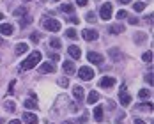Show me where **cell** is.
Masks as SVG:
<instances>
[{"instance_id": "obj_1", "label": "cell", "mask_w": 154, "mask_h": 124, "mask_svg": "<svg viewBox=\"0 0 154 124\" xmlns=\"http://www.w3.org/2000/svg\"><path fill=\"white\" fill-rule=\"evenodd\" d=\"M39 62H41V53H39V51H34V53H30L25 60L21 62L20 69H21V71H29V69H32V67H35Z\"/></svg>"}, {"instance_id": "obj_2", "label": "cell", "mask_w": 154, "mask_h": 124, "mask_svg": "<svg viewBox=\"0 0 154 124\" xmlns=\"http://www.w3.org/2000/svg\"><path fill=\"white\" fill-rule=\"evenodd\" d=\"M43 27L50 32H59L60 30V21L55 20V18H43Z\"/></svg>"}, {"instance_id": "obj_3", "label": "cell", "mask_w": 154, "mask_h": 124, "mask_svg": "<svg viewBox=\"0 0 154 124\" xmlns=\"http://www.w3.org/2000/svg\"><path fill=\"white\" fill-rule=\"evenodd\" d=\"M78 76L82 78V80H92L94 78V69H91L89 66H82V67L78 69Z\"/></svg>"}, {"instance_id": "obj_4", "label": "cell", "mask_w": 154, "mask_h": 124, "mask_svg": "<svg viewBox=\"0 0 154 124\" xmlns=\"http://www.w3.org/2000/svg\"><path fill=\"white\" fill-rule=\"evenodd\" d=\"M119 101H121V105L122 107H128L129 103H131V96L128 94V91H126V87H121V91H119Z\"/></svg>"}, {"instance_id": "obj_5", "label": "cell", "mask_w": 154, "mask_h": 124, "mask_svg": "<svg viewBox=\"0 0 154 124\" xmlns=\"http://www.w3.org/2000/svg\"><path fill=\"white\" fill-rule=\"evenodd\" d=\"M99 16H101L103 20H110V18H112V4H110V2H105V5H101Z\"/></svg>"}, {"instance_id": "obj_6", "label": "cell", "mask_w": 154, "mask_h": 124, "mask_svg": "<svg viewBox=\"0 0 154 124\" xmlns=\"http://www.w3.org/2000/svg\"><path fill=\"white\" fill-rule=\"evenodd\" d=\"M87 60L92 62V64H96V66H99V64H103V55L101 53H96V51H89L87 53Z\"/></svg>"}, {"instance_id": "obj_7", "label": "cell", "mask_w": 154, "mask_h": 124, "mask_svg": "<svg viewBox=\"0 0 154 124\" xmlns=\"http://www.w3.org/2000/svg\"><path fill=\"white\" fill-rule=\"evenodd\" d=\"M82 36H83V39H85V41H96V39L99 37V34H97L96 30H91V29L82 30Z\"/></svg>"}, {"instance_id": "obj_8", "label": "cell", "mask_w": 154, "mask_h": 124, "mask_svg": "<svg viewBox=\"0 0 154 124\" xmlns=\"http://www.w3.org/2000/svg\"><path fill=\"white\" fill-rule=\"evenodd\" d=\"M99 85H101L103 89H110V87H113V85H115V78H112V76H105V78H101Z\"/></svg>"}, {"instance_id": "obj_9", "label": "cell", "mask_w": 154, "mask_h": 124, "mask_svg": "<svg viewBox=\"0 0 154 124\" xmlns=\"http://www.w3.org/2000/svg\"><path fill=\"white\" fill-rule=\"evenodd\" d=\"M23 121H25L27 124H37V122H39V117H37L35 113L27 112V113H23Z\"/></svg>"}, {"instance_id": "obj_10", "label": "cell", "mask_w": 154, "mask_h": 124, "mask_svg": "<svg viewBox=\"0 0 154 124\" xmlns=\"http://www.w3.org/2000/svg\"><path fill=\"white\" fill-rule=\"evenodd\" d=\"M67 53H69V55H71V57H73V59H80V57H82V50H80V48L78 46H75V45H73V46H69L67 48Z\"/></svg>"}, {"instance_id": "obj_11", "label": "cell", "mask_w": 154, "mask_h": 124, "mask_svg": "<svg viewBox=\"0 0 154 124\" xmlns=\"http://www.w3.org/2000/svg\"><path fill=\"white\" fill-rule=\"evenodd\" d=\"M62 69H64V73H67V75H73V73L76 71L75 62H64V64H62Z\"/></svg>"}, {"instance_id": "obj_12", "label": "cell", "mask_w": 154, "mask_h": 124, "mask_svg": "<svg viewBox=\"0 0 154 124\" xmlns=\"http://www.w3.org/2000/svg\"><path fill=\"white\" fill-rule=\"evenodd\" d=\"M73 98H75L76 101H82V99H83V89H82L80 85H75V87H73Z\"/></svg>"}, {"instance_id": "obj_13", "label": "cell", "mask_w": 154, "mask_h": 124, "mask_svg": "<svg viewBox=\"0 0 154 124\" xmlns=\"http://www.w3.org/2000/svg\"><path fill=\"white\" fill-rule=\"evenodd\" d=\"M13 25H9V23H2L0 25V34H4V36H11L13 34Z\"/></svg>"}, {"instance_id": "obj_14", "label": "cell", "mask_w": 154, "mask_h": 124, "mask_svg": "<svg viewBox=\"0 0 154 124\" xmlns=\"http://www.w3.org/2000/svg\"><path fill=\"white\" fill-rule=\"evenodd\" d=\"M108 32L113 34V36H117V34L124 32V27L122 25H119V23H115V25H110V27H108Z\"/></svg>"}, {"instance_id": "obj_15", "label": "cell", "mask_w": 154, "mask_h": 124, "mask_svg": "<svg viewBox=\"0 0 154 124\" xmlns=\"http://www.w3.org/2000/svg\"><path fill=\"white\" fill-rule=\"evenodd\" d=\"M39 71H41V73H53V71H55V66L50 64V62H45V64L39 67Z\"/></svg>"}, {"instance_id": "obj_16", "label": "cell", "mask_w": 154, "mask_h": 124, "mask_svg": "<svg viewBox=\"0 0 154 124\" xmlns=\"http://www.w3.org/2000/svg\"><path fill=\"white\" fill-rule=\"evenodd\" d=\"M29 51V46L25 45V43H18L16 45V55H23V53H27Z\"/></svg>"}, {"instance_id": "obj_17", "label": "cell", "mask_w": 154, "mask_h": 124, "mask_svg": "<svg viewBox=\"0 0 154 124\" xmlns=\"http://www.w3.org/2000/svg\"><path fill=\"white\" fill-rule=\"evenodd\" d=\"M94 117H96V121H103V107L101 105H97L96 108H94Z\"/></svg>"}, {"instance_id": "obj_18", "label": "cell", "mask_w": 154, "mask_h": 124, "mask_svg": "<svg viewBox=\"0 0 154 124\" xmlns=\"http://www.w3.org/2000/svg\"><path fill=\"white\" fill-rule=\"evenodd\" d=\"M87 101H89V105H94V103H97V101H99V94L96 92V91H92V92L89 94Z\"/></svg>"}, {"instance_id": "obj_19", "label": "cell", "mask_w": 154, "mask_h": 124, "mask_svg": "<svg viewBox=\"0 0 154 124\" xmlns=\"http://www.w3.org/2000/svg\"><path fill=\"white\" fill-rule=\"evenodd\" d=\"M133 9H135L137 13H142V11L145 9V4H143V2H135V4H133Z\"/></svg>"}, {"instance_id": "obj_20", "label": "cell", "mask_w": 154, "mask_h": 124, "mask_svg": "<svg viewBox=\"0 0 154 124\" xmlns=\"http://www.w3.org/2000/svg\"><path fill=\"white\" fill-rule=\"evenodd\" d=\"M21 20H23V21L20 23V27H27V25H30V23H32V18H30L29 14H25Z\"/></svg>"}, {"instance_id": "obj_21", "label": "cell", "mask_w": 154, "mask_h": 124, "mask_svg": "<svg viewBox=\"0 0 154 124\" xmlns=\"http://www.w3.org/2000/svg\"><path fill=\"white\" fill-rule=\"evenodd\" d=\"M60 9L64 11V13H69V14H71V13L75 11V7H73V4H64V5H62Z\"/></svg>"}, {"instance_id": "obj_22", "label": "cell", "mask_w": 154, "mask_h": 124, "mask_svg": "<svg viewBox=\"0 0 154 124\" xmlns=\"http://www.w3.org/2000/svg\"><path fill=\"white\" fill-rule=\"evenodd\" d=\"M50 46H51V48H60V46H62L60 39H57V37H53V39H50Z\"/></svg>"}, {"instance_id": "obj_23", "label": "cell", "mask_w": 154, "mask_h": 124, "mask_svg": "<svg viewBox=\"0 0 154 124\" xmlns=\"http://www.w3.org/2000/svg\"><path fill=\"white\" fill-rule=\"evenodd\" d=\"M23 105H25L27 108H34V110L37 108V105H35V99H32V98H30V99H27V101H25Z\"/></svg>"}, {"instance_id": "obj_24", "label": "cell", "mask_w": 154, "mask_h": 124, "mask_svg": "<svg viewBox=\"0 0 154 124\" xmlns=\"http://www.w3.org/2000/svg\"><path fill=\"white\" fill-rule=\"evenodd\" d=\"M25 14H27V7H20L14 11V16H18V18H23Z\"/></svg>"}, {"instance_id": "obj_25", "label": "cell", "mask_w": 154, "mask_h": 124, "mask_svg": "<svg viewBox=\"0 0 154 124\" xmlns=\"http://www.w3.org/2000/svg\"><path fill=\"white\" fill-rule=\"evenodd\" d=\"M66 36H67V37H69V39H76V30H75V29H67V30H66Z\"/></svg>"}, {"instance_id": "obj_26", "label": "cell", "mask_w": 154, "mask_h": 124, "mask_svg": "<svg viewBox=\"0 0 154 124\" xmlns=\"http://www.w3.org/2000/svg\"><path fill=\"white\" fill-rule=\"evenodd\" d=\"M4 108L7 110V112H14V110H16V107H14V103H13V101H5Z\"/></svg>"}, {"instance_id": "obj_27", "label": "cell", "mask_w": 154, "mask_h": 124, "mask_svg": "<svg viewBox=\"0 0 154 124\" xmlns=\"http://www.w3.org/2000/svg\"><path fill=\"white\" fill-rule=\"evenodd\" d=\"M149 96H151V91H147V89H142V91L138 92L140 99H145V98H149Z\"/></svg>"}, {"instance_id": "obj_28", "label": "cell", "mask_w": 154, "mask_h": 124, "mask_svg": "<svg viewBox=\"0 0 154 124\" xmlns=\"http://www.w3.org/2000/svg\"><path fill=\"white\" fill-rule=\"evenodd\" d=\"M142 59L145 62H152V51H145V53L142 55Z\"/></svg>"}, {"instance_id": "obj_29", "label": "cell", "mask_w": 154, "mask_h": 124, "mask_svg": "<svg viewBox=\"0 0 154 124\" xmlns=\"http://www.w3.org/2000/svg\"><path fill=\"white\" fill-rule=\"evenodd\" d=\"M145 37H147V36H145L143 32H138V34L135 36V41H137V43H142V41H145Z\"/></svg>"}, {"instance_id": "obj_30", "label": "cell", "mask_w": 154, "mask_h": 124, "mask_svg": "<svg viewBox=\"0 0 154 124\" xmlns=\"http://www.w3.org/2000/svg\"><path fill=\"white\" fill-rule=\"evenodd\" d=\"M85 18H87V21H91V23L97 21V20H96V14H94V13H87V14H85Z\"/></svg>"}, {"instance_id": "obj_31", "label": "cell", "mask_w": 154, "mask_h": 124, "mask_svg": "<svg viewBox=\"0 0 154 124\" xmlns=\"http://www.w3.org/2000/svg\"><path fill=\"white\" fill-rule=\"evenodd\" d=\"M110 55H112L115 60H119V59H121V53H117V50H115V48H112V50H110Z\"/></svg>"}, {"instance_id": "obj_32", "label": "cell", "mask_w": 154, "mask_h": 124, "mask_svg": "<svg viewBox=\"0 0 154 124\" xmlns=\"http://www.w3.org/2000/svg\"><path fill=\"white\" fill-rule=\"evenodd\" d=\"M14 85H16V80H13V82L9 83V91H7L9 94H13V92H14Z\"/></svg>"}, {"instance_id": "obj_33", "label": "cell", "mask_w": 154, "mask_h": 124, "mask_svg": "<svg viewBox=\"0 0 154 124\" xmlns=\"http://www.w3.org/2000/svg\"><path fill=\"white\" fill-rule=\"evenodd\" d=\"M59 85L60 87H67V78H60L59 80Z\"/></svg>"}, {"instance_id": "obj_34", "label": "cell", "mask_w": 154, "mask_h": 124, "mask_svg": "<svg viewBox=\"0 0 154 124\" xmlns=\"http://www.w3.org/2000/svg\"><path fill=\"white\" fill-rule=\"evenodd\" d=\"M119 18H128V13H126V11H119V13H117V20H119Z\"/></svg>"}, {"instance_id": "obj_35", "label": "cell", "mask_w": 154, "mask_h": 124, "mask_svg": "<svg viewBox=\"0 0 154 124\" xmlns=\"http://www.w3.org/2000/svg\"><path fill=\"white\" fill-rule=\"evenodd\" d=\"M30 41H32V43H37V41H39V36H37V34H32V36H30Z\"/></svg>"}, {"instance_id": "obj_36", "label": "cell", "mask_w": 154, "mask_h": 124, "mask_svg": "<svg viewBox=\"0 0 154 124\" xmlns=\"http://www.w3.org/2000/svg\"><path fill=\"white\" fill-rule=\"evenodd\" d=\"M145 80H147V83H149V85H152V73H149V75L145 76Z\"/></svg>"}, {"instance_id": "obj_37", "label": "cell", "mask_w": 154, "mask_h": 124, "mask_svg": "<svg viewBox=\"0 0 154 124\" xmlns=\"http://www.w3.org/2000/svg\"><path fill=\"white\" fill-rule=\"evenodd\" d=\"M129 23H131V25H137V23H138V18H131Z\"/></svg>"}, {"instance_id": "obj_38", "label": "cell", "mask_w": 154, "mask_h": 124, "mask_svg": "<svg viewBox=\"0 0 154 124\" xmlns=\"http://www.w3.org/2000/svg\"><path fill=\"white\" fill-rule=\"evenodd\" d=\"M78 5H87V0H76Z\"/></svg>"}, {"instance_id": "obj_39", "label": "cell", "mask_w": 154, "mask_h": 124, "mask_svg": "<svg viewBox=\"0 0 154 124\" xmlns=\"http://www.w3.org/2000/svg\"><path fill=\"white\" fill-rule=\"evenodd\" d=\"M69 21H71V23H78V21H80V20H78L76 16H73V18H69Z\"/></svg>"}, {"instance_id": "obj_40", "label": "cell", "mask_w": 154, "mask_h": 124, "mask_svg": "<svg viewBox=\"0 0 154 124\" xmlns=\"http://www.w3.org/2000/svg\"><path fill=\"white\" fill-rule=\"evenodd\" d=\"M135 124H145V122H143L142 119H135Z\"/></svg>"}, {"instance_id": "obj_41", "label": "cell", "mask_w": 154, "mask_h": 124, "mask_svg": "<svg viewBox=\"0 0 154 124\" xmlns=\"http://www.w3.org/2000/svg\"><path fill=\"white\" fill-rule=\"evenodd\" d=\"M9 124H21V122H20V121H16V119H14V121H11Z\"/></svg>"}, {"instance_id": "obj_42", "label": "cell", "mask_w": 154, "mask_h": 124, "mask_svg": "<svg viewBox=\"0 0 154 124\" xmlns=\"http://www.w3.org/2000/svg\"><path fill=\"white\" fill-rule=\"evenodd\" d=\"M131 0H121V4H129Z\"/></svg>"}, {"instance_id": "obj_43", "label": "cell", "mask_w": 154, "mask_h": 124, "mask_svg": "<svg viewBox=\"0 0 154 124\" xmlns=\"http://www.w3.org/2000/svg\"><path fill=\"white\" fill-rule=\"evenodd\" d=\"M62 124H75V122H71V121H64Z\"/></svg>"}, {"instance_id": "obj_44", "label": "cell", "mask_w": 154, "mask_h": 124, "mask_svg": "<svg viewBox=\"0 0 154 124\" xmlns=\"http://www.w3.org/2000/svg\"><path fill=\"white\" fill-rule=\"evenodd\" d=\"M2 45H4V39H2V37H0V46H2Z\"/></svg>"}, {"instance_id": "obj_45", "label": "cell", "mask_w": 154, "mask_h": 124, "mask_svg": "<svg viewBox=\"0 0 154 124\" xmlns=\"http://www.w3.org/2000/svg\"><path fill=\"white\" fill-rule=\"evenodd\" d=\"M0 20H4V14H2V13H0Z\"/></svg>"}, {"instance_id": "obj_46", "label": "cell", "mask_w": 154, "mask_h": 124, "mask_svg": "<svg viewBox=\"0 0 154 124\" xmlns=\"http://www.w3.org/2000/svg\"><path fill=\"white\" fill-rule=\"evenodd\" d=\"M2 122H4V119H0V124H2Z\"/></svg>"}, {"instance_id": "obj_47", "label": "cell", "mask_w": 154, "mask_h": 124, "mask_svg": "<svg viewBox=\"0 0 154 124\" xmlns=\"http://www.w3.org/2000/svg\"><path fill=\"white\" fill-rule=\"evenodd\" d=\"M23 2H30V0H23Z\"/></svg>"}, {"instance_id": "obj_48", "label": "cell", "mask_w": 154, "mask_h": 124, "mask_svg": "<svg viewBox=\"0 0 154 124\" xmlns=\"http://www.w3.org/2000/svg\"><path fill=\"white\" fill-rule=\"evenodd\" d=\"M55 2H59V0H55Z\"/></svg>"}]
</instances>
